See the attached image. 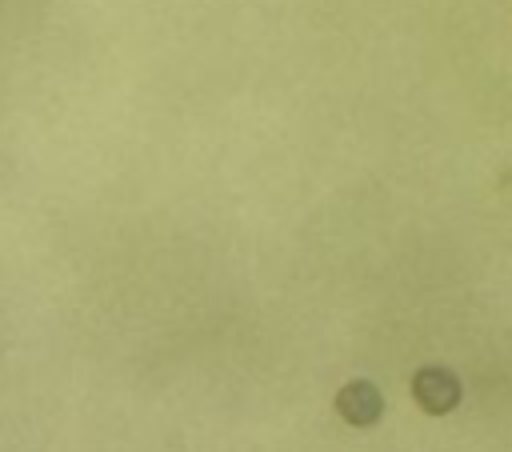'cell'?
Returning <instances> with one entry per match:
<instances>
[{"instance_id":"1","label":"cell","mask_w":512,"mask_h":452,"mask_svg":"<svg viewBox=\"0 0 512 452\" xmlns=\"http://www.w3.org/2000/svg\"><path fill=\"white\" fill-rule=\"evenodd\" d=\"M416 396L424 400L428 412H444L448 404H456V380L448 372H440V368L420 372L416 376Z\"/></svg>"},{"instance_id":"2","label":"cell","mask_w":512,"mask_h":452,"mask_svg":"<svg viewBox=\"0 0 512 452\" xmlns=\"http://www.w3.org/2000/svg\"><path fill=\"white\" fill-rule=\"evenodd\" d=\"M340 412L348 416V420H356V424H372L376 416H380V396H376V388L372 384H352V388H344L340 392Z\"/></svg>"}]
</instances>
